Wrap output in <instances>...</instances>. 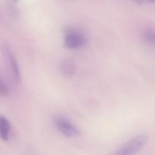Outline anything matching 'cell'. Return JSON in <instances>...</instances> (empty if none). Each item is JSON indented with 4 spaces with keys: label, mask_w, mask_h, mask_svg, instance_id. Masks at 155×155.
I'll use <instances>...</instances> for the list:
<instances>
[{
    "label": "cell",
    "mask_w": 155,
    "mask_h": 155,
    "mask_svg": "<svg viewBox=\"0 0 155 155\" xmlns=\"http://www.w3.org/2000/svg\"><path fill=\"white\" fill-rule=\"evenodd\" d=\"M148 142V136L139 135L121 145L110 155H135L145 147Z\"/></svg>",
    "instance_id": "6da1fadb"
},
{
    "label": "cell",
    "mask_w": 155,
    "mask_h": 155,
    "mask_svg": "<svg viewBox=\"0 0 155 155\" xmlns=\"http://www.w3.org/2000/svg\"><path fill=\"white\" fill-rule=\"evenodd\" d=\"M54 124L58 130L67 137H76L80 133L78 129L63 117H57L54 120Z\"/></svg>",
    "instance_id": "3957f363"
},
{
    "label": "cell",
    "mask_w": 155,
    "mask_h": 155,
    "mask_svg": "<svg viewBox=\"0 0 155 155\" xmlns=\"http://www.w3.org/2000/svg\"><path fill=\"white\" fill-rule=\"evenodd\" d=\"M144 39L150 45L155 46V30L151 28L146 29L144 32Z\"/></svg>",
    "instance_id": "52a82bcc"
},
{
    "label": "cell",
    "mask_w": 155,
    "mask_h": 155,
    "mask_svg": "<svg viewBox=\"0 0 155 155\" xmlns=\"http://www.w3.org/2000/svg\"><path fill=\"white\" fill-rule=\"evenodd\" d=\"M8 93L7 86L4 83L3 80L0 77V95H6Z\"/></svg>",
    "instance_id": "ba28073f"
},
{
    "label": "cell",
    "mask_w": 155,
    "mask_h": 155,
    "mask_svg": "<svg viewBox=\"0 0 155 155\" xmlns=\"http://www.w3.org/2000/svg\"><path fill=\"white\" fill-rule=\"evenodd\" d=\"M61 73L66 77H71L75 74L76 67L72 61L65 60L61 64Z\"/></svg>",
    "instance_id": "8992f818"
},
{
    "label": "cell",
    "mask_w": 155,
    "mask_h": 155,
    "mask_svg": "<svg viewBox=\"0 0 155 155\" xmlns=\"http://www.w3.org/2000/svg\"><path fill=\"white\" fill-rule=\"evenodd\" d=\"M86 37L78 30L70 29L65 33V45L69 48H79L83 47L86 43Z\"/></svg>",
    "instance_id": "7a4b0ae2"
},
{
    "label": "cell",
    "mask_w": 155,
    "mask_h": 155,
    "mask_svg": "<svg viewBox=\"0 0 155 155\" xmlns=\"http://www.w3.org/2000/svg\"><path fill=\"white\" fill-rule=\"evenodd\" d=\"M3 54H4L8 66L12 72L14 79L17 83H18L21 80V71H20L19 65H18L16 58L12 53V50H10V48L8 46H5L3 48Z\"/></svg>",
    "instance_id": "277c9868"
},
{
    "label": "cell",
    "mask_w": 155,
    "mask_h": 155,
    "mask_svg": "<svg viewBox=\"0 0 155 155\" xmlns=\"http://www.w3.org/2000/svg\"><path fill=\"white\" fill-rule=\"evenodd\" d=\"M10 130L11 124L8 120L5 117H0V138L4 141L8 140Z\"/></svg>",
    "instance_id": "5b68a950"
}]
</instances>
